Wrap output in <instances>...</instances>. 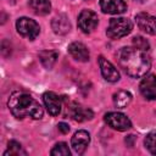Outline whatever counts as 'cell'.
<instances>
[{"label": "cell", "mask_w": 156, "mask_h": 156, "mask_svg": "<svg viewBox=\"0 0 156 156\" xmlns=\"http://www.w3.org/2000/svg\"><path fill=\"white\" fill-rule=\"evenodd\" d=\"M50 154L52 156H69L71 155V151L68 149V145L65 141H61V143H57L52 147V150L50 151Z\"/></svg>", "instance_id": "20"}, {"label": "cell", "mask_w": 156, "mask_h": 156, "mask_svg": "<svg viewBox=\"0 0 156 156\" xmlns=\"http://www.w3.org/2000/svg\"><path fill=\"white\" fill-rule=\"evenodd\" d=\"M57 128H58V130H60L62 134H67V133L69 132V126H68L67 123H65V122H60V123L57 124Z\"/></svg>", "instance_id": "23"}, {"label": "cell", "mask_w": 156, "mask_h": 156, "mask_svg": "<svg viewBox=\"0 0 156 156\" xmlns=\"http://www.w3.org/2000/svg\"><path fill=\"white\" fill-rule=\"evenodd\" d=\"M135 22L143 32L155 35L156 34V17L145 12H140L135 16Z\"/></svg>", "instance_id": "10"}, {"label": "cell", "mask_w": 156, "mask_h": 156, "mask_svg": "<svg viewBox=\"0 0 156 156\" xmlns=\"http://www.w3.org/2000/svg\"><path fill=\"white\" fill-rule=\"evenodd\" d=\"M99 23L98 15L91 10H83L78 16V28L83 33H91Z\"/></svg>", "instance_id": "6"}, {"label": "cell", "mask_w": 156, "mask_h": 156, "mask_svg": "<svg viewBox=\"0 0 156 156\" xmlns=\"http://www.w3.org/2000/svg\"><path fill=\"white\" fill-rule=\"evenodd\" d=\"M133 29V23L124 17H113L110 20L106 35L111 39H119L128 35Z\"/></svg>", "instance_id": "3"}, {"label": "cell", "mask_w": 156, "mask_h": 156, "mask_svg": "<svg viewBox=\"0 0 156 156\" xmlns=\"http://www.w3.org/2000/svg\"><path fill=\"white\" fill-rule=\"evenodd\" d=\"M104 121L108 127L119 132H124L132 128L130 119L124 113H121V112H107L104 116Z\"/></svg>", "instance_id": "5"}, {"label": "cell", "mask_w": 156, "mask_h": 156, "mask_svg": "<svg viewBox=\"0 0 156 156\" xmlns=\"http://www.w3.org/2000/svg\"><path fill=\"white\" fill-rule=\"evenodd\" d=\"M69 115L77 122H84V121L91 119L94 117V112L90 108L84 107V106L78 105V104H73L69 107Z\"/></svg>", "instance_id": "14"}, {"label": "cell", "mask_w": 156, "mask_h": 156, "mask_svg": "<svg viewBox=\"0 0 156 156\" xmlns=\"http://www.w3.org/2000/svg\"><path fill=\"white\" fill-rule=\"evenodd\" d=\"M29 7L35 15L45 16L51 10V2L50 0H29Z\"/></svg>", "instance_id": "16"}, {"label": "cell", "mask_w": 156, "mask_h": 156, "mask_svg": "<svg viewBox=\"0 0 156 156\" xmlns=\"http://www.w3.org/2000/svg\"><path fill=\"white\" fill-rule=\"evenodd\" d=\"M51 28H52L54 33H56L58 35H65L71 30V23L66 15H58L52 18Z\"/></svg>", "instance_id": "15"}, {"label": "cell", "mask_w": 156, "mask_h": 156, "mask_svg": "<svg viewBox=\"0 0 156 156\" xmlns=\"http://www.w3.org/2000/svg\"><path fill=\"white\" fill-rule=\"evenodd\" d=\"M89 143H90V134L87 130H83V129L76 132L73 134L72 139H71V146H72L73 151L78 155L84 154Z\"/></svg>", "instance_id": "7"}, {"label": "cell", "mask_w": 156, "mask_h": 156, "mask_svg": "<svg viewBox=\"0 0 156 156\" xmlns=\"http://www.w3.org/2000/svg\"><path fill=\"white\" fill-rule=\"evenodd\" d=\"M98 61H99V66H100V69H101V74L107 82L116 83V82L119 80V78H121L119 72L117 71V68L110 61H107L104 56H99Z\"/></svg>", "instance_id": "9"}, {"label": "cell", "mask_w": 156, "mask_h": 156, "mask_svg": "<svg viewBox=\"0 0 156 156\" xmlns=\"http://www.w3.org/2000/svg\"><path fill=\"white\" fill-rule=\"evenodd\" d=\"M7 107L10 112L16 118H26L30 117L33 119H40L43 118L44 111L40 104L33 99L30 95L23 93V91H15L10 95L7 100Z\"/></svg>", "instance_id": "2"}, {"label": "cell", "mask_w": 156, "mask_h": 156, "mask_svg": "<svg viewBox=\"0 0 156 156\" xmlns=\"http://www.w3.org/2000/svg\"><path fill=\"white\" fill-rule=\"evenodd\" d=\"M100 9L104 13L121 15L127 11V4L123 0H100Z\"/></svg>", "instance_id": "11"}, {"label": "cell", "mask_w": 156, "mask_h": 156, "mask_svg": "<svg viewBox=\"0 0 156 156\" xmlns=\"http://www.w3.org/2000/svg\"><path fill=\"white\" fill-rule=\"evenodd\" d=\"M133 45H134L135 48L140 49V50H144V51H147V50L150 49L149 41H147L145 38L140 37V35H136V37L133 38Z\"/></svg>", "instance_id": "22"}, {"label": "cell", "mask_w": 156, "mask_h": 156, "mask_svg": "<svg viewBox=\"0 0 156 156\" xmlns=\"http://www.w3.org/2000/svg\"><path fill=\"white\" fill-rule=\"evenodd\" d=\"M117 62L119 67L133 78L144 77L151 67V60L146 51L135 46H124L119 49L117 52Z\"/></svg>", "instance_id": "1"}, {"label": "cell", "mask_w": 156, "mask_h": 156, "mask_svg": "<svg viewBox=\"0 0 156 156\" xmlns=\"http://www.w3.org/2000/svg\"><path fill=\"white\" fill-rule=\"evenodd\" d=\"M16 29L20 35H22L23 38H27L29 40H34L40 33L39 24L34 20L28 18V17L18 18L16 22Z\"/></svg>", "instance_id": "4"}, {"label": "cell", "mask_w": 156, "mask_h": 156, "mask_svg": "<svg viewBox=\"0 0 156 156\" xmlns=\"http://www.w3.org/2000/svg\"><path fill=\"white\" fill-rule=\"evenodd\" d=\"M44 105L51 116H57L61 112V99L54 91H46L43 95Z\"/></svg>", "instance_id": "12"}, {"label": "cell", "mask_w": 156, "mask_h": 156, "mask_svg": "<svg viewBox=\"0 0 156 156\" xmlns=\"http://www.w3.org/2000/svg\"><path fill=\"white\" fill-rule=\"evenodd\" d=\"M57 52L54 50H43L39 52V58L46 69H51L57 60Z\"/></svg>", "instance_id": "17"}, {"label": "cell", "mask_w": 156, "mask_h": 156, "mask_svg": "<svg viewBox=\"0 0 156 156\" xmlns=\"http://www.w3.org/2000/svg\"><path fill=\"white\" fill-rule=\"evenodd\" d=\"M145 147L149 150L150 154L156 155V132H150L144 140Z\"/></svg>", "instance_id": "21"}, {"label": "cell", "mask_w": 156, "mask_h": 156, "mask_svg": "<svg viewBox=\"0 0 156 156\" xmlns=\"http://www.w3.org/2000/svg\"><path fill=\"white\" fill-rule=\"evenodd\" d=\"M20 155H23L26 156L27 152L26 150L22 147V145L16 141V140H11L9 141L7 144V150L4 152V156H20Z\"/></svg>", "instance_id": "19"}, {"label": "cell", "mask_w": 156, "mask_h": 156, "mask_svg": "<svg viewBox=\"0 0 156 156\" xmlns=\"http://www.w3.org/2000/svg\"><path fill=\"white\" fill-rule=\"evenodd\" d=\"M68 52L69 55L77 60V61H80V62H87L89 60V50L88 48L82 44V43H78V41H74V43H71L68 45Z\"/></svg>", "instance_id": "13"}, {"label": "cell", "mask_w": 156, "mask_h": 156, "mask_svg": "<svg viewBox=\"0 0 156 156\" xmlns=\"http://www.w3.org/2000/svg\"><path fill=\"white\" fill-rule=\"evenodd\" d=\"M133 96L129 91L127 90H118L117 93L113 94V104L118 107V108H124L127 107L130 101H132Z\"/></svg>", "instance_id": "18"}, {"label": "cell", "mask_w": 156, "mask_h": 156, "mask_svg": "<svg viewBox=\"0 0 156 156\" xmlns=\"http://www.w3.org/2000/svg\"><path fill=\"white\" fill-rule=\"evenodd\" d=\"M139 90L146 100H155L156 99V76L145 74L143 80L139 84Z\"/></svg>", "instance_id": "8"}, {"label": "cell", "mask_w": 156, "mask_h": 156, "mask_svg": "<svg viewBox=\"0 0 156 156\" xmlns=\"http://www.w3.org/2000/svg\"><path fill=\"white\" fill-rule=\"evenodd\" d=\"M136 1H139V2H145V0H136Z\"/></svg>", "instance_id": "24"}]
</instances>
